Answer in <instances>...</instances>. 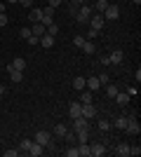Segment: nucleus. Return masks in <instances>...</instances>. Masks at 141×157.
Wrapping results in <instances>:
<instances>
[{"instance_id":"f257e3e1","label":"nucleus","mask_w":141,"mask_h":157,"mask_svg":"<svg viewBox=\"0 0 141 157\" xmlns=\"http://www.w3.org/2000/svg\"><path fill=\"white\" fill-rule=\"evenodd\" d=\"M92 14H94V10H92L89 5H87V2H85V5H80V7H78V14H75V21H78V24H87Z\"/></svg>"},{"instance_id":"f03ea898","label":"nucleus","mask_w":141,"mask_h":157,"mask_svg":"<svg viewBox=\"0 0 141 157\" xmlns=\"http://www.w3.org/2000/svg\"><path fill=\"white\" fill-rule=\"evenodd\" d=\"M125 134H129V136H139V134H141V124H139V120H136L134 115H127V127H125Z\"/></svg>"},{"instance_id":"7ed1b4c3","label":"nucleus","mask_w":141,"mask_h":157,"mask_svg":"<svg viewBox=\"0 0 141 157\" xmlns=\"http://www.w3.org/2000/svg\"><path fill=\"white\" fill-rule=\"evenodd\" d=\"M33 141H35V143H40L42 148H47V145L54 141V136H52V131H45V129H42V131H35V138H33Z\"/></svg>"},{"instance_id":"20e7f679","label":"nucleus","mask_w":141,"mask_h":157,"mask_svg":"<svg viewBox=\"0 0 141 157\" xmlns=\"http://www.w3.org/2000/svg\"><path fill=\"white\" fill-rule=\"evenodd\" d=\"M89 28H94V31H101V28H104V24H106V19H104V14H92V17H89Z\"/></svg>"},{"instance_id":"39448f33","label":"nucleus","mask_w":141,"mask_h":157,"mask_svg":"<svg viewBox=\"0 0 141 157\" xmlns=\"http://www.w3.org/2000/svg\"><path fill=\"white\" fill-rule=\"evenodd\" d=\"M118 17H120L118 5H111V2H108V7L104 10V19H118Z\"/></svg>"},{"instance_id":"423d86ee","label":"nucleus","mask_w":141,"mask_h":157,"mask_svg":"<svg viewBox=\"0 0 141 157\" xmlns=\"http://www.w3.org/2000/svg\"><path fill=\"white\" fill-rule=\"evenodd\" d=\"M75 129H89V120L82 117V115L73 117V131H75Z\"/></svg>"},{"instance_id":"0eeeda50","label":"nucleus","mask_w":141,"mask_h":157,"mask_svg":"<svg viewBox=\"0 0 141 157\" xmlns=\"http://www.w3.org/2000/svg\"><path fill=\"white\" fill-rule=\"evenodd\" d=\"M7 73H10V78H12V82H21L24 80V71H17L12 63L7 66Z\"/></svg>"},{"instance_id":"6e6552de","label":"nucleus","mask_w":141,"mask_h":157,"mask_svg":"<svg viewBox=\"0 0 141 157\" xmlns=\"http://www.w3.org/2000/svg\"><path fill=\"white\" fill-rule=\"evenodd\" d=\"M68 115H71V117H78V115H82V103H80V101H73V103L68 105Z\"/></svg>"},{"instance_id":"1a4fd4ad","label":"nucleus","mask_w":141,"mask_h":157,"mask_svg":"<svg viewBox=\"0 0 141 157\" xmlns=\"http://www.w3.org/2000/svg\"><path fill=\"white\" fill-rule=\"evenodd\" d=\"M85 89H89V92H99V89H101L99 78H87V82H85Z\"/></svg>"},{"instance_id":"9d476101","label":"nucleus","mask_w":141,"mask_h":157,"mask_svg":"<svg viewBox=\"0 0 141 157\" xmlns=\"http://www.w3.org/2000/svg\"><path fill=\"white\" fill-rule=\"evenodd\" d=\"M94 115H96V108H94V103H82V117L92 120Z\"/></svg>"},{"instance_id":"9b49d317","label":"nucleus","mask_w":141,"mask_h":157,"mask_svg":"<svg viewBox=\"0 0 141 157\" xmlns=\"http://www.w3.org/2000/svg\"><path fill=\"white\" fill-rule=\"evenodd\" d=\"M108 61H111V63H115V66H120L122 61H125V54H122L120 49H115V52L111 54V56H108Z\"/></svg>"},{"instance_id":"f8f14e48","label":"nucleus","mask_w":141,"mask_h":157,"mask_svg":"<svg viewBox=\"0 0 141 157\" xmlns=\"http://www.w3.org/2000/svg\"><path fill=\"white\" fill-rule=\"evenodd\" d=\"M38 42H42V47H45V49H52V47H54V35L45 33V35H42V38L38 40Z\"/></svg>"},{"instance_id":"ddd939ff","label":"nucleus","mask_w":141,"mask_h":157,"mask_svg":"<svg viewBox=\"0 0 141 157\" xmlns=\"http://www.w3.org/2000/svg\"><path fill=\"white\" fill-rule=\"evenodd\" d=\"M28 19L33 21V24H40V21H42V10H40V7H33V10H31V17H28Z\"/></svg>"},{"instance_id":"4468645a","label":"nucleus","mask_w":141,"mask_h":157,"mask_svg":"<svg viewBox=\"0 0 141 157\" xmlns=\"http://www.w3.org/2000/svg\"><path fill=\"white\" fill-rule=\"evenodd\" d=\"M75 138H78L80 143H87L89 141V129H75Z\"/></svg>"},{"instance_id":"2eb2a0df","label":"nucleus","mask_w":141,"mask_h":157,"mask_svg":"<svg viewBox=\"0 0 141 157\" xmlns=\"http://www.w3.org/2000/svg\"><path fill=\"white\" fill-rule=\"evenodd\" d=\"M89 148H92V157H101L106 152V145L104 143H94V145H89Z\"/></svg>"},{"instance_id":"dca6fc26","label":"nucleus","mask_w":141,"mask_h":157,"mask_svg":"<svg viewBox=\"0 0 141 157\" xmlns=\"http://www.w3.org/2000/svg\"><path fill=\"white\" fill-rule=\"evenodd\" d=\"M92 94L94 92H89V89H80V103H92V101H94Z\"/></svg>"},{"instance_id":"f3484780","label":"nucleus","mask_w":141,"mask_h":157,"mask_svg":"<svg viewBox=\"0 0 141 157\" xmlns=\"http://www.w3.org/2000/svg\"><path fill=\"white\" fill-rule=\"evenodd\" d=\"M66 131H68V127H66V124H57V127L52 129V134H54L57 138H64V136H66Z\"/></svg>"},{"instance_id":"a211bd4d","label":"nucleus","mask_w":141,"mask_h":157,"mask_svg":"<svg viewBox=\"0 0 141 157\" xmlns=\"http://www.w3.org/2000/svg\"><path fill=\"white\" fill-rule=\"evenodd\" d=\"M28 155H33V157H40V155H42V145H40V143H35V141H33V143H31V148H28Z\"/></svg>"},{"instance_id":"6ab92c4d","label":"nucleus","mask_w":141,"mask_h":157,"mask_svg":"<svg viewBox=\"0 0 141 157\" xmlns=\"http://www.w3.org/2000/svg\"><path fill=\"white\" fill-rule=\"evenodd\" d=\"M115 155H118V157H127V155H129V145H127V143H118Z\"/></svg>"},{"instance_id":"aec40b11","label":"nucleus","mask_w":141,"mask_h":157,"mask_svg":"<svg viewBox=\"0 0 141 157\" xmlns=\"http://www.w3.org/2000/svg\"><path fill=\"white\" fill-rule=\"evenodd\" d=\"M31 33H33V35H35V38H38V40H40L42 38V35H45V26H42V24H33V28H31Z\"/></svg>"},{"instance_id":"412c9836","label":"nucleus","mask_w":141,"mask_h":157,"mask_svg":"<svg viewBox=\"0 0 141 157\" xmlns=\"http://www.w3.org/2000/svg\"><path fill=\"white\" fill-rule=\"evenodd\" d=\"M129 98H132L129 94H122V92L115 94V101H118V105H127V103H129Z\"/></svg>"},{"instance_id":"4be33fe9","label":"nucleus","mask_w":141,"mask_h":157,"mask_svg":"<svg viewBox=\"0 0 141 157\" xmlns=\"http://www.w3.org/2000/svg\"><path fill=\"white\" fill-rule=\"evenodd\" d=\"M78 152H80V157H89V155H92V148H89V143H80Z\"/></svg>"},{"instance_id":"5701e85b","label":"nucleus","mask_w":141,"mask_h":157,"mask_svg":"<svg viewBox=\"0 0 141 157\" xmlns=\"http://www.w3.org/2000/svg\"><path fill=\"white\" fill-rule=\"evenodd\" d=\"M12 66L17 71H24V68H26V59H24V56H17V59L12 61Z\"/></svg>"},{"instance_id":"b1692460","label":"nucleus","mask_w":141,"mask_h":157,"mask_svg":"<svg viewBox=\"0 0 141 157\" xmlns=\"http://www.w3.org/2000/svg\"><path fill=\"white\" fill-rule=\"evenodd\" d=\"M82 52H85V54H94V52H96V45H94L92 40H87V42L82 45Z\"/></svg>"},{"instance_id":"393cba45","label":"nucleus","mask_w":141,"mask_h":157,"mask_svg":"<svg viewBox=\"0 0 141 157\" xmlns=\"http://www.w3.org/2000/svg\"><path fill=\"white\" fill-rule=\"evenodd\" d=\"M104 87H106V94H108L111 98H115V94L120 92V89H118V87H115L113 82H108V85H104Z\"/></svg>"},{"instance_id":"a878e982","label":"nucleus","mask_w":141,"mask_h":157,"mask_svg":"<svg viewBox=\"0 0 141 157\" xmlns=\"http://www.w3.org/2000/svg\"><path fill=\"white\" fill-rule=\"evenodd\" d=\"M85 82H87V80H85V78H80V75H78V78L73 80V87H75V89H78V92H80V89H85Z\"/></svg>"},{"instance_id":"bb28decb","label":"nucleus","mask_w":141,"mask_h":157,"mask_svg":"<svg viewBox=\"0 0 141 157\" xmlns=\"http://www.w3.org/2000/svg\"><path fill=\"white\" fill-rule=\"evenodd\" d=\"M85 42H87V38H85V35H75V38H73V45L78 47V49H82V45H85Z\"/></svg>"},{"instance_id":"cd10ccee","label":"nucleus","mask_w":141,"mask_h":157,"mask_svg":"<svg viewBox=\"0 0 141 157\" xmlns=\"http://www.w3.org/2000/svg\"><path fill=\"white\" fill-rule=\"evenodd\" d=\"M113 124H115V129L125 131V127H127V117H118V120H115V122H113Z\"/></svg>"},{"instance_id":"c85d7f7f","label":"nucleus","mask_w":141,"mask_h":157,"mask_svg":"<svg viewBox=\"0 0 141 157\" xmlns=\"http://www.w3.org/2000/svg\"><path fill=\"white\" fill-rule=\"evenodd\" d=\"M94 7H96V12H99V14H104V10L108 7V0H96V5H94Z\"/></svg>"},{"instance_id":"c756f323","label":"nucleus","mask_w":141,"mask_h":157,"mask_svg":"<svg viewBox=\"0 0 141 157\" xmlns=\"http://www.w3.org/2000/svg\"><path fill=\"white\" fill-rule=\"evenodd\" d=\"M31 143H33V141H28V138H24V141H21V143H19V150L28 152V148H31Z\"/></svg>"},{"instance_id":"7c9ffc66","label":"nucleus","mask_w":141,"mask_h":157,"mask_svg":"<svg viewBox=\"0 0 141 157\" xmlns=\"http://www.w3.org/2000/svg\"><path fill=\"white\" fill-rule=\"evenodd\" d=\"M45 31L49 33V35H57V33H59V26H57V24H49V26H45Z\"/></svg>"},{"instance_id":"2f4dec72","label":"nucleus","mask_w":141,"mask_h":157,"mask_svg":"<svg viewBox=\"0 0 141 157\" xmlns=\"http://www.w3.org/2000/svg\"><path fill=\"white\" fill-rule=\"evenodd\" d=\"M99 82H101V87L108 85V82H111V75H108V73H101V75H99Z\"/></svg>"},{"instance_id":"473e14b6","label":"nucleus","mask_w":141,"mask_h":157,"mask_svg":"<svg viewBox=\"0 0 141 157\" xmlns=\"http://www.w3.org/2000/svg\"><path fill=\"white\" fill-rule=\"evenodd\" d=\"M99 129L101 131H108V129H111V122H108V120H99Z\"/></svg>"},{"instance_id":"72a5a7b5","label":"nucleus","mask_w":141,"mask_h":157,"mask_svg":"<svg viewBox=\"0 0 141 157\" xmlns=\"http://www.w3.org/2000/svg\"><path fill=\"white\" fill-rule=\"evenodd\" d=\"M64 155H66V157H80V152H78V148H68Z\"/></svg>"},{"instance_id":"f704fd0d","label":"nucleus","mask_w":141,"mask_h":157,"mask_svg":"<svg viewBox=\"0 0 141 157\" xmlns=\"http://www.w3.org/2000/svg\"><path fill=\"white\" fill-rule=\"evenodd\" d=\"M129 155H132V157H139L141 155V148H139V145H134V148L129 145Z\"/></svg>"},{"instance_id":"c9c22d12","label":"nucleus","mask_w":141,"mask_h":157,"mask_svg":"<svg viewBox=\"0 0 141 157\" xmlns=\"http://www.w3.org/2000/svg\"><path fill=\"white\" fill-rule=\"evenodd\" d=\"M68 12L73 14V17H75V14H78V5H75L73 0H71V2H68Z\"/></svg>"},{"instance_id":"e433bc0d","label":"nucleus","mask_w":141,"mask_h":157,"mask_svg":"<svg viewBox=\"0 0 141 157\" xmlns=\"http://www.w3.org/2000/svg\"><path fill=\"white\" fill-rule=\"evenodd\" d=\"M96 35H99V31H94V28H89L85 38H87V40H94V38H96Z\"/></svg>"},{"instance_id":"4c0bfd02","label":"nucleus","mask_w":141,"mask_h":157,"mask_svg":"<svg viewBox=\"0 0 141 157\" xmlns=\"http://www.w3.org/2000/svg\"><path fill=\"white\" fill-rule=\"evenodd\" d=\"M31 35H33V33H31V28H21V38H31Z\"/></svg>"},{"instance_id":"58836bf2","label":"nucleus","mask_w":141,"mask_h":157,"mask_svg":"<svg viewBox=\"0 0 141 157\" xmlns=\"http://www.w3.org/2000/svg\"><path fill=\"white\" fill-rule=\"evenodd\" d=\"M7 21H10V19H7V14L0 12V26H7Z\"/></svg>"},{"instance_id":"ea45409f","label":"nucleus","mask_w":141,"mask_h":157,"mask_svg":"<svg viewBox=\"0 0 141 157\" xmlns=\"http://www.w3.org/2000/svg\"><path fill=\"white\" fill-rule=\"evenodd\" d=\"M64 141H68V143H73V141H75V134H71V131H66V136H64Z\"/></svg>"},{"instance_id":"a19ab883","label":"nucleus","mask_w":141,"mask_h":157,"mask_svg":"<svg viewBox=\"0 0 141 157\" xmlns=\"http://www.w3.org/2000/svg\"><path fill=\"white\" fill-rule=\"evenodd\" d=\"M19 155V150H5V157H17Z\"/></svg>"},{"instance_id":"79ce46f5","label":"nucleus","mask_w":141,"mask_h":157,"mask_svg":"<svg viewBox=\"0 0 141 157\" xmlns=\"http://www.w3.org/2000/svg\"><path fill=\"white\" fill-rule=\"evenodd\" d=\"M47 5H49V7H54V10H57V7L61 5V0H49V2H47Z\"/></svg>"},{"instance_id":"37998d69","label":"nucleus","mask_w":141,"mask_h":157,"mask_svg":"<svg viewBox=\"0 0 141 157\" xmlns=\"http://www.w3.org/2000/svg\"><path fill=\"white\" fill-rule=\"evenodd\" d=\"M99 63H101V66H108L111 61H108V56H99Z\"/></svg>"},{"instance_id":"c03bdc74","label":"nucleus","mask_w":141,"mask_h":157,"mask_svg":"<svg viewBox=\"0 0 141 157\" xmlns=\"http://www.w3.org/2000/svg\"><path fill=\"white\" fill-rule=\"evenodd\" d=\"M19 2H21L24 7H33V0H19Z\"/></svg>"},{"instance_id":"a18cd8bd","label":"nucleus","mask_w":141,"mask_h":157,"mask_svg":"<svg viewBox=\"0 0 141 157\" xmlns=\"http://www.w3.org/2000/svg\"><path fill=\"white\" fill-rule=\"evenodd\" d=\"M26 42H28V45H38V38H35V35H31V38H28Z\"/></svg>"},{"instance_id":"49530a36","label":"nucleus","mask_w":141,"mask_h":157,"mask_svg":"<svg viewBox=\"0 0 141 157\" xmlns=\"http://www.w3.org/2000/svg\"><path fill=\"white\" fill-rule=\"evenodd\" d=\"M127 94H129V96H136L139 92H136V87H129V89H127Z\"/></svg>"},{"instance_id":"de8ad7c7","label":"nucleus","mask_w":141,"mask_h":157,"mask_svg":"<svg viewBox=\"0 0 141 157\" xmlns=\"http://www.w3.org/2000/svg\"><path fill=\"white\" fill-rule=\"evenodd\" d=\"M0 94H5V85L2 82H0Z\"/></svg>"},{"instance_id":"09e8293b","label":"nucleus","mask_w":141,"mask_h":157,"mask_svg":"<svg viewBox=\"0 0 141 157\" xmlns=\"http://www.w3.org/2000/svg\"><path fill=\"white\" fill-rule=\"evenodd\" d=\"M0 12H5V2H0Z\"/></svg>"},{"instance_id":"8fccbe9b","label":"nucleus","mask_w":141,"mask_h":157,"mask_svg":"<svg viewBox=\"0 0 141 157\" xmlns=\"http://www.w3.org/2000/svg\"><path fill=\"white\" fill-rule=\"evenodd\" d=\"M5 2H10V5H14V2H19V0H5Z\"/></svg>"},{"instance_id":"3c124183","label":"nucleus","mask_w":141,"mask_h":157,"mask_svg":"<svg viewBox=\"0 0 141 157\" xmlns=\"http://www.w3.org/2000/svg\"><path fill=\"white\" fill-rule=\"evenodd\" d=\"M129 2H134V5H141V0H129Z\"/></svg>"}]
</instances>
